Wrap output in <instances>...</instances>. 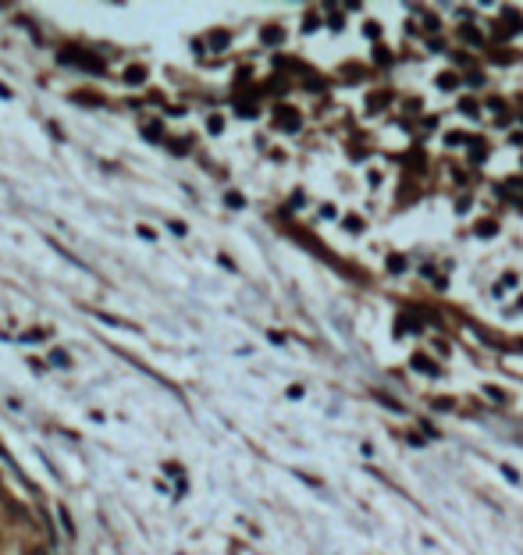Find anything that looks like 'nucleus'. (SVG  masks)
<instances>
[{"label":"nucleus","instance_id":"nucleus-1","mask_svg":"<svg viewBox=\"0 0 523 555\" xmlns=\"http://www.w3.org/2000/svg\"><path fill=\"white\" fill-rule=\"evenodd\" d=\"M413 370H424V374H431V378H438V374H442V370H438L435 363H431L427 356H413Z\"/></svg>","mask_w":523,"mask_h":555},{"label":"nucleus","instance_id":"nucleus-2","mask_svg":"<svg viewBox=\"0 0 523 555\" xmlns=\"http://www.w3.org/2000/svg\"><path fill=\"white\" fill-rule=\"evenodd\" d=\"M278 125H285V129H299V114H296V111H278Z\"/></svg>","mask_w":523,"mask_h":555},{"label":"nucleus","instance_id":"nucleus-3","mask_svg":"<svg viewBox=\"0 0 523 555\" xmlns=\"http://www.w3.org/2000/svg\"><path fill=\"white\" fill-rule=\"evenodd\" d=\"M495 232H499V225H495V221H481V225L474 228V235H477V239H491Z\"/></svg>","mask_w":523,"mask_h":555},{"label":"nucleus","instance_id":"nucleus-4","mask_svg":"<svg viewBox=\"0 0 523 555\" xmlns=\"http://www.w3.org/2000/svg\"><path fill=\"white\" fill-rule=\"evenodd\" d=\"M143 79H146V68H139V65H136V68H129V72H125V82H129V86H139V82H143Z\"/></svg>","mask_w":523,"mask_h":555},{"label":"nucleus","instance_id":"nucleus-5","mask_svg":"<svg viewBox=\"0 0 523 555\" xmlns=\"http://www.w3.org/2000/svg\"><path fill=\"white\" fill-rule=\"evenodd\" d=\"M388 271H392V274H403V271H406V260H403V257H388Z\"/></svg>","mask_w":523,"mask_h":555},{"label":"nucleus","instance_id":"nucleus-6","mask_svg":"<svg viewBox=\"0 0 523 555\" xmlns=\"http://www.w3.org/2000/svg\"><path fill=\"white\" fill-rule=\"evenodd\" d=\"M456 86H459L456 75H438V89H456Z\"/></svg>","mask_w":523,"mask_h":555},{"label":"nucleus","instance_id":"nucleus-7","mask_svg":"<svg viewBox=\"0 0 523 555\" xmlns=\"http://www.w3.org/2000/svg\"><path fill=\"white\" fill-rule=\"evenodd\" d=\"M459 111H463L467 118H477V104L474 100H459Z\"/></svg>","mask_w":523,"mask_h":555},{"label":"nucleus","instance_id":"nucleus-8","mask_svg":"<svg viewBox=\"0 0 523 555\" xmlns=\"http://www.w3.org/2000/svg\"><path fill=\"white\" fill-rule=\"evenodd\" d=\"M50 360H54V367H72V360H68V353H61V349H57V353H54Z\"/></svg>","mask_w":523,"mask_h":555},{"label":"nucleus","instance_id":"nucleus-9","mask_svg":"<svg viewBox=\"0 0 523 555\" xmlns=\"http://www.w3.org/2000/svg\"><path fill=\"white\" fill-rule=\"evenodd\" d=\"M264 40H267V43H278V40H282V29H267Z\"/></svg>","mask_w":523,"mask_h":555},{"label":"nucleus","instance_id":"nucleus-10","mask_svg":"<svg viewBox=\"0 0 523 555\" xmlns=\"http://www.w3.org/2000/svg\"><path fill=\"white\" fill-rule=\"evenodd\" d=\"M346 228H349V232H363V221H360V218H346Z\"/></svg>","mask_w":523,"mask_h":555},{"label":"nucleus","instance_id":"nucleus-11","mask_svg":"<svg viewBox=\"0 0 523 555\" xmlns=\"http://www.w3.org/2000/svg\"><path fill=\"white\" fill-rule=\"evenodd\" d=\"M502 474H506V481H509V484H520V474H516L513 467H502Z\"/></svg>","mask_w":523,"mask_h":555},{"label":"nucleus","instance_id":"nucleus-12","mask_svg":"<svg viewBox=\"0 0 523 555\" xmlns=\"http://www.w3.org/2000/svg\"><path fill=\"white\" fill-rule=\"evenodd\" d=\"M481 82H484L481 72H470V75H467V86H481Z\"/></svg>","mask_w":523,"mask_h":555},{"label":"nucleus","instance_id":"nucleus-13","mask_svg":"<svg viewBox=\"0 0 523 555\" xmlns=\"http://www.w3.org/2000/svg\"><path fill=\"white\" fill-rule=\"evenodd\" d=\"M363 33H367V36H371V40H374V36L381 33V25H378V22H371V25H367V29H363Z\"/></svg>","mask_w":523,"mask_h":555},{"label":"nucleus","instance_id":"nucleus-14","mask_svg":"<svg viewBox=\"0 0 523 555\" xmlns=\"http://www.w3.org/2000/svg\"><path fill=\"white\" fill-rule=\"evenodd\" d=\"M374 57H378V65H385V61H392V54H388L385 47H378V54H374Z\"/></svg>","mask_w":523,"mask_h":555},{"label":"nucleus","instance_id":"nucleus-15","mask_svg":"<svg viewBox=\"0 0 523 555\" xmlns=\"http://www.w3.org/2000/svg\"><path fill=\"white\" fill-rule=\"evenodd\" d=\"M520 310H523V299H520Z\"/></svg>","mask_w":523,"mask_h":555}]
</instances>
